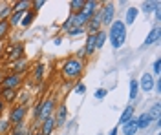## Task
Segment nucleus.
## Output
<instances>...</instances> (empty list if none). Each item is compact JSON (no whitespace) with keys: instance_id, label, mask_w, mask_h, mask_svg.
I'll use <instances>...</instances> for the list:
<instances>
[{"instance_id":"f257e3e1","label":"nucleus","mask_w":161,"mask_h":135,"mask_svg":"<svg viewBox=\"0 0 161 135\" xmlns=\"http://www.w3.org/2000/svg\"><path fill=\"white\" fill-rule=\"evenodd\" d=\"M84 71V62L82 60H77L75 57H70L62 62V68H60V73L64 77L66 82H71V80H79L80 75Z\"/></svg>"},{"instance_id":"f03ea898","label":"nucleus","mask_w":161,"mask_h":135,"mask_svg":"<svg viewBox=\"0 0 161 135\" xmlns=\"http://www.w3.org/2000/svg\"><path fill=\"white\" fill-rule=\"evenodd\" d=\"M108 40H110L114 49H121L126 42V26L123 24V20H114L110 24V29L106 31Z\"/></svg>"},{"instance_id":"7ed1b4c3","label":"nucleus","mask_w":161,"mask_h":135,"mask_svg":"<svg viewBox=\"0 0 161 135\" xmlns=\"http://www.w3.org/2000/svg\"><path fill=\"white\" fill-rule=\"evenodd\" d=\"M55 99L53 97H48V99H44L42 102H39L35 106V110H37V121L42 122V121H46L48 117H53V112H55Z\"/></svg>"},{"instance_id":"20e7f679","label":"nucleus","mask_w":161,"mask_h":135,"mask_svg":"<svg viewBox=\"0 0 161 135\" xmlns=\"http://www.w3.org/2000/svg\"><path fill=\"white\" fill-rule=\"evenodd\" d=\"M26 115H28V106H20V104H13L8 113V121L11 124H20L26 121Z\"/></svg>"},{"instance_id":"39448f33","label":"nucleus","mask_w":161,"mask_h":135,"mask_svg":"<svg viewBox=\"0 0 161 135\" xmlns=\"http://www.w3.org/2000/svg\"><path fill=\"white\" fill-rule=\"evenodd\" d=\"M99 9H101V22H103V29H104L106 26L110 28V24L115 20V18H114V17H115V4L106 2V4H104L103 8H99Z\"/></svg>"},{"instance_id":"423d86ee","label":"nucleus","mask_w":161,"mask_h":135,"mask_svg":"<svg viewBox=\"0 0 161 135\" xmlns=\"http://www.w3.org/2000/svg\"><path fill=\"white\" fill-rule=\"evenodd\" d=\"M22 80L24 77L19 75V73H6L2 82H0V88H8V90H19L22 86Z\"/></svg>"},{"instance_id":"0eeeda50","label":"nucleus","mask_w":161,"mask_h":135,"mask_svg":"<svg viewBox=\"0 0 161 135\" xmlns=\"http://www.w3.org/2000/svg\"><path fill=\"white\" fill-rule=\"evenodd\" d=\"M53 121H55V128L66 126V121H68V108H66L64 102L55 108V112H53Z\"/></svg>"},{"instance_id":"6e6552de","label":"nucleus","mask_w":161,"mask_h":135,"mask_svg":"<svg viewBox=\"0 0 161 135\" xmlns=\"http://www.w3.org/2000/svg\"><path fill=\"white\" fill-rule=\"evenodd\" d=\"M154 80H156V79H154V75H152V73H143V75H141V79L139 80H137V84H139V90L141 91H145V93H150L152 90H154Z\"/></svg>"},{"instance_id":"1a4fd4ad","label":"nucleus","mask_w":161,"mask_h":135,"mask_svg":"<svg viewBox=\"0 0 161 135\" xmlns=\"http://www.w3.org/2000/svg\"><path fill=\"white\" fill-rule=\"evenodd\" d=\"M97 9H99V2H97V0H88V2H84V8L80 9V15H82L86 20H90L92 17L97 13Z\"/></svg>"},{"instance_id":"9d476101","label":"nucleus","mask_w":161,"mask_h":135,"mask_svg":"<svg viewBox=\"0 0 161 135\" xmlns=\"http://www.w3.org/2000/svg\"><path fill=\"white\" fill-rule=\"evenodd\" d=\"M82 49H84V55L90 59L92 55L97 51V37H95V35H88V37H86V42H84V46H82Z\"/></svg>"},{"instance_id":"9b49d317","label":"nucleus","mask_w":161,"mask_h":135,"mask_svg":"<svg viewBox=\"0 0 161 135\" xmlns=\"http://www.w3.org/2000/svg\"><path fill=\"white\" fill-rule=\"evenodd\" d=\"M6 53H8L9 62H15V60H19V59L24 57V46L22 44H15V46L9 48V51H6Z\"/></svg>"},{"instance_id":"f8f14e48","label":"nucleus","mask_w":161,"mask_h":135,"mask_svg":"<svg viewBox=\"0 0 161 135\" xmlns=\"http://www.w3.org/2000/svg\"><path fill=\"white\" fill-rule=\"evenodd\" d=\"M0 99L8 104H15L17 102V90H8V88H0Z\"/></svg>"},{"instance_id":"ddd939ff","label":"nucleus","mask_w":161,"mask_h":135,"mask_svg":"<svg viewBox=\"0 0 161 135\" xmlns=\"http://www.w3.org/2000/svg\"><path fill=\"white\" fill-rule=\"evenodd\" d=\"M28 59H19V60H15V62H11V73H19V75H24V73L28 71Z\"/></svg>"},{"instance_id":"4468645a","label":"nucleus","mask_w":161,"mask_h":135,"mask_svg":"<svg viewBox=\"0 0 161 135\" xmlns=\"http://www.w3.org/2000/svg\"><path fill=\"white\" fill-rule=\"evenodd\" d=\"M53 130H55V121H53V117H48L46 121H42V122L39 124L40 135H51Z\"/></svg>"},{"instance_id":"2eb2a0df","label":"nucleus","mask_w":161,"mask_h":135,"mask_svg":"<svg viewBox=\"0 0 161 135\" xmlns=\"http://www.w3.org/2000/svg\"><path fill=\"white\" fill-rule=\"evenodd\" d=\"M159 39H161V29H159V26L156 24V26L150 29V33L147 35V39H145V46H152V44L159 42Z\"/></svg>"},{"instance_id":"dca6fc26","label":"nucleus","mask_w":161,"mask_h":135,"mask_svg":"<svg viewBox=\"0 0 161 135\" xmlns=\"http://www.w3.org/2000/svg\"><path fill=\"white\" fill-rule=\"evenodd\" d=\"M121 132L123 135H136L139 130H137V122H136V117H132L128 122H125V124L121 126Z\"/></svg>"},{"instance_id":"f3484780","label":"nucleus","mask_w":161,"mask_h":135,"mask_svg":"<svg viewBox=\"0 0 161 135\" xmlns=\"http://www.w3.org/2000/svg\"><path fill=\"white\" fill-rule=\"evenodd\" d=\"M136 122H137V130H147L152 124V119L148 115V112H143L139 117H136Z\"/></svg>"},{"instance_id":"a211bd4d","label":"nucleus","mask_w":161,"mask_h":135,"mask_svg":"<svg viewBox=\"0 0 161 135\" xmlns=\"http://www.w3.org/2000/svg\"><path fill=\"white\" fill-rule=\"evenodd\" d=\"M148 115H150L152 122H156V124H159L161 122V104L158 102V101L152 104V108L148 110Z\"/></svg>"},{"instance_id":"6ab92c4d","label":"nucleus","mask_w":161,"mask_h":135,"mask_svg":"<svg viewBox=\"0 0 161 135\" xmlns=\"http://www.w3.org/2000/svg\"><path fill=\"white\" fill-rule=\"evenodd\" d=\"M137 15H139V8H128L126 9V17H125V26H134V22H136V18H137Z\"/></svg>"},{"instance_id":"aec40b11","label":"nucleus","mask_w":161,"mask_h":135,"mask_svg":"<svg viewBox=\"0 0 161 135\" xmlns=\"http://www.w3.org/2000/svg\"><path fill=\"white\" fill-rule=\"evenodd\" d=\"M132 117H134V106H132V104H128V106L123 110V113H121V117H119V122H117V126H123L125 122H128Z\"/></svg>"},{"instance_id":"412c9836","label":"nucleus","mask_w":161,"mask_h":135,"mask_svg":"<svg viewBox=\"0 0 161 135\" xmlns=\"http://www.w3.org/2000/svg\"><path fill=\"white\" fill-rule=\"evenodd\" d=\"M35 11L33 9H28L26 13H24V17H22V20H20V26L22 28H30L31 24H33V20H35Z\"/></svg>"},{"instance_id":"4be33fe9","label":"nucleus","mask_w":161,"mask_h":135,"mask_svg":"<svg viewBox=\"0 0 161 135\" xmlns=\"http://www.w3.org/2000/svg\"><path fill=\"white\" fill-rule=\"evenodd\" d=\"M44 70H46V66H44L42 62L35 64V68H33V80L42 82V79H44Z\"/></svg>"},{"instance_id":"5701e85b","label":"nucleus","mask_w":161,"mask_h":135,"mask_svg":"<svg viewBox=\"0 0 161 135\" xmlns=\"http://www.w3.org/2000/svg\"><path fill=\"white\" fill-rule=\"evenodd\" d=\"M13 13V8H11L9 2H2L0 4V20H8Z\"/></svg>"},{"instance_id":"b1692460","label":"nucleus","mask_w":161,"mask_h":135,"mask_svg":"<svg viewBox=\"0 0 161 135\" xmlns=\"http://www.w3.org/2000/svg\"><path fill=\"white\" fill-rule=\"evenodd\" d=\"M11 8H13V11H22V13H26V11L31 8V2L30 0H19V2H13Z\"/></svg>"},{"instance_id":"393cba45","label":"nucleus","mask_w":161,"mask_h":135,"mask_svg":"<svg viewBox=\"0 0 161 135\" xmlns=\"http://www.w3.org/2000/svg\"><path fill=\"white\" fill-rule=\"evenodd\" d=\"M8 135H30V132L26 130V126L24 122H20V124H13L9 130V133Z\"/></svg>"},{"instance_id":"a878e982","label":"nucleus","mask_w":161,"mask_h":135,"mask_svg":"<svg viewBox=\"0 0 161 135\" xmlns=\"http://www.w3.org/2000/svg\"><path fill=\"white\" fill-rule=\"evenodd\" d=\"M156 6H159L158 0H154V2H143V4H141V11H143L145 15H150V13H154Z\"/></svg>"},{"instance_id":"bb28decb","label":"nucleus","mask_w":161,"mask_h":135,"mask_svg":"<svg viewBox=\"0 0 161 135\" xmlns=\"http://www.w3.org/2000/svg\"><path fill=\"white\" fill-rule=\"evenodd\" d=\"M137 95H139V84H137L136 79H132V80H130V93H128V97H130L132 102L137 99Z\"/></svg>"},{"instance_id":"cd10ccee","label":"nucleus","mask_w":161,"mask_h":135,"mask_svg":"<svg viewBox=\"0 0 161 135\" xmlns=\"http://www.w3.org/2000/svg\"><path fill=\"white\" fill-rule=\"evenodd\" d=\"M95 37H97V51L103 49V46H104V42L108 40V35H106V29H101V31L95 33Z\"/></svg>"},{"instance_id":"c85d7f7f","label":"nucleus","mask_w":161,"mask_h":135,"mask_svg":"<svg viewBox=\"0 0 161 135\" xmlns=\"http://www.w3.org/2000/svg\"><path fill=\"white\" fill-rule=\"evenodd\" d=\"M11 122L6 119V117H0V135H8L11 130Z\"/></svg>"},{"instance_id":"c756f323","label":"nucleus","mask_w":161,"mask_h":135,"mask_svg":"<svg viewBox=\"0 0 161 135\" xmlns=\"http://www.w3.org/2000/svg\"><path fill=\"white\" fill-rule=\"evenodd\" d=\"M9 29H11V28H9V22H8V20H0V42L8 37Z\"/></svg>"},{"instance_id":"7c9ffc66","label":"nucleus","mask_w":161,"mask_h":135,"mask_svg":"<svg viewBox=\"0 0 161 135\" xmlns=\"http://www.w3.org/2000/svg\"><path fill=\"white\" fill-rule=\"evenodd\" d=\"M84 2H86V0H71L70 2L71 13H80V9L84 8Z\"/></svg>"},{"instance_id":"2f4dec72","label":"nucleus","mask_w":161,"mask_h":135,"mask_svg":"<svg viewBox=\"0 0 161 135\" xmlns=\"http://www.w3.org/2000/svg\"><path fill=\"white\" fill-rule=\"evenodd\" d=\"M28 101H30V93H28V91L17 93V104H20V106H28Z\"/></svg>"},{"instance_id":"473e14b6","label":"nucleus","mask_w":161,"mask_h":135,"mask_svg":"<svg viewBox=\"0 0 161 135\" xmlns=\"http://www.w3.org/2000/svg\"><path fill=\"white\" fill-rule=\"evenodd\" d=\"M82 33H86L82 28H71V29L66 31V35H68V37H79V35H82Z\"/></svg>"},{"instance_id":"72a5a7b5","label":"nucleus","mask_w":161,"mask_h":135,"mask_svg":"<svg viewBox=\"0 0 161 135\" xmlns=\"http://www.w3.org/2000/svg\"><path fill=\"white\" fill-rule=\"evenodd\" d=\"M44 4H46V0H35V2H31V9L37 13V11H40L44 8Z\"/></svg>"},{"instance_id":"f704fd0d","label":"nucleus","mask_w":161,"mask_h":135,"mask_svg":"<svg viewBox=\"0 0 161 135\" xmlns=\"http://www.w3.org/2000/svg\"><path fill=\"white\" fill-rule=\"evenodd\" d=\"M106 95H108V90H104V88H99V90H95V99H97V101H103Z\"/></svg>"},{"instance_id":"c9c22d12","label":"nucleus","mask_w":161,"mask_h":135,"mask_svg":"<svg viewBox=\"0 0 161 135\" xmlns=\"http://www.w3.org/2000/svg\"><path fill=\"white\" fill-rule=\"evenodd\" d=\"M73 91H75V95H82L84 91H86V86H84L82 82H77L75 88H73Z\"/></svg>"},{"instance_id":"e433bc0d","label":"nucleus","mask_w":161,"mask_h":135,"mask_svg":"<svg viewBox=\"0 0 161 135\" xmlns=\"http://www.w3.org/2000/svg\"><path fill=\"white\" fill-rule=\"evenodd\" d=\"M152 71H154V75H159L161 73V60L159 59L154 60V64H152Z\"/></svg>"},{"instance_id":"4c0bfd02","label":"nucleus","mask_w":161,"mask_h":135,"mask_svg":"<svg viewBox=\"0 0 161 135\" xmlns=\"http://www.w3.org/2000/svg\"><path fill=\"white\" fill-rule=\"evenodd\" d=\"M161 6V4H159ZM159 6H156V9H154V17H156V22H159L161 20V8Z\"/></svg>"},{"instance_id":"58836bf2","label":"nucleus","mask_w":161,"mask_h":135,"mask_svg":"<svg viewBox=\"0 0 161 135\" xmlns=\"http://www.w3.org/2000/svg\"><path fill=\"white\" fill-rule=\"evenodd\" d=\"M154 88H156V93L161 95V79H156L154 80Z\"/></svg>"},{"instance_id":"ea45409f","label":"nucleus","mask_w":161,"mask_h":135,"mask_svg":"<svg viewBox=\"0 0 161 135\" xmlns=\"http://www.w3.org/2000/svg\"><path fill=\"white\" fill-rule=\"evenodd\" d=\"M4 112H6V102L0 99V117H2V113H4Z\"/></svg>"},{"instance_id":"a19ab883","label":"nucleus","mask_w":161,"mask_h":135,"mask_svg":"<svg viewBox=\"0 0 161 135\" xmlns=\"http://www.w3.org/2000/svg\"><path fill=\"white\" fill-rule=\"evenodd\" d=\"M117 133H119V126H114V128L110 130V133H108V135H117Z\"/></svg>"},{"instance_id":"79ce46f5","label":"nucleus","mask_w":161,"mask_h":135,"mask_svg":"<svg viewBox=\"0 0 161 135\" xmlns=\"http://www.w3.org/2000/svg\"><path fill=\"white\" fill-rule=\"evenodd\" d=\"M30 135H40L39 128H33V130H30Z\"/></svg>"},{"instance_id":"37998d69","label":"nucleus","mask_w":161,"mask_h":135,"mask_svg":"<svg viewBox=\"0 0 161 135\" xmlns=\"http://www.w3.org/2000/svg\"><path fill=\"white\" fill-rule=\"evenodd\" d=\"M53 44H55V46H60V44H62V39H55V40H53Z\"/></svg>"},{"instance_id":"c03bdc74","label":"nucleus","mask_w":161,"mask_h":135,"mask_svg":"<svg viewBox=\"0 0 161 135\" xmlns=\"http://www.w3.org/2000/svg\"><path fill=\"white\" fill-rule=\"evenodd\" d=\"M2 79H4V73L0 71V82H2Z\"/></svg>"},{"instance_id":"a18cd8bd","label":"nucleus","mask_w":161,"mask_h":135,"mask_svg":"<svg viewBox=\"0 0 161 135\" xmlns=\"http://www.w3.org/2000/svg\"><path fill=\"white\" fill-rule=\"evenodd\" d=\"M0 57H2V42H0Z\"/></svg>"},{"instance_id":"49530a36","label":"nucleus","mask_w":161,"mask_h":135,"mask_svg":"<svg viewBox=\"0 0 161 135\" xmlns=\"http://www.w3.org/2000/svg\"><path fill=\"white\" fill-rule=\"evenodd\" d=\"M97 135H101V133H97Z\"/></svg>"}]
</instances>
